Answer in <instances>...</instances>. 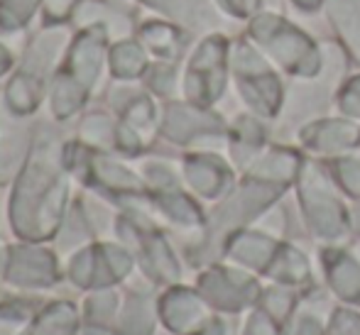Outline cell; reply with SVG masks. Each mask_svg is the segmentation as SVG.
Listing matches in <instances>:
<instances>
[]
</instances>
